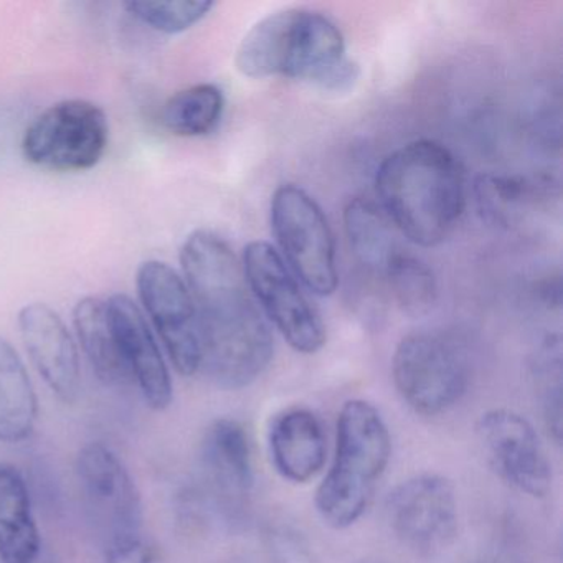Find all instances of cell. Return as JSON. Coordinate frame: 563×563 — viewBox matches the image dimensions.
Masks as SVG:
<instances>
[{
  "instance_id": "cell-1",
  "label": "cell",
  "mask_w": 563,
  "mask_h": 563,
  "mask_svg": "<svg viewBox=\"0 0 563 563\" xmlns=\"http://www.w3.org/2000/svg\"><path fill=\"white\" fill-rule=\"evenodd\" d=\"M180 265L199 321L200 371L223 390L249 387L268 368L275 345L243 266L209 230L187 236Z\"/></svg>"
},
{
  "instance_id": "cell-2",
  "label": "cell",
  "mask_w": 563,
  "mask_h": 563,
  "mask_svg": "<svg viewBox=\"0 0 563 563\" xmlns=\"http://www.w3.org/2000/svg\"><path fill=\"white\" fill-rule=\"evenodd\" d=\"M375 190L395 229L423 249L451 235L466 203L461 164L448 147L430 140L413 141L385 157Z\"/></svg>"
},
{
  "instance_id": "cell-3",
  "label": "cell",
  "mask_w": 563,
  "mask_h": 563,
  "mask_svg": "<svg viewBox=\"0 0 563 563\" xmlns=\"http://www.w3.org/2000/svg\"><path fill=\"white\" fill-rule=\"evenodd\" d=\"M235 65L243 77L292 78L329 91L349 90L358 78L338 25L308 9H286L260 21L240 44Z\"/></svg>"
},
{
  "instance_id": "cell-4",
  "label": "cell",
  "mask_w": 563,
  "mask_h": 563,
  "mask_svg": "<svg viewBox=\"0 0 563 563\" xmlns=\"http://www.w3.org/2000/svg\"><path fill=\"white\" fill-rule=\"evenodd\" d=\"M390 456V431L380 411L365 400L345 401L334 460L316 493V509L329 527L347 529L364 516Z\"/></svg>"
},
{
  "instance_id": "cell-5",
  "label": "cell",
  "mask_w": 563,
  "mask_h": 563,
  "mask_svg": "<svg viewBox=\"0 0 563 563\" xmlns=\"http://www.w3.org/2000/svg\"><path fill=\"white\" fill-rule=\"evenodd\" d=\"M391 377L411 410L437 417L446 413L466 394L470 361L453 339L440 332H413L395 349Z\"/></svg>"
},
{
  "instance_id": "cell-6",
  "label": "cell",
  "mask_w": 563,
  "mask_h": 563,
  "mask_svg": "<svg viewBox=\"0 0 563 563\" xmlns=\"http://www.w3.org/2000/svg\"><path fill=\"white\" fill-rule=\"evenodd\" d=\"M252 446L245 428L232 418L209 424L199 448V484L194 489L209 519L230 532L242 530L252 512Z\"/></svg>"
},
{
  "instance_id": "cell-7",
  "label": "cell",
  "mask_w": 563,
  "mask_h": 563,
  "mask_svg": "<svg viewBox=\"0 0 563 563\" xmlns=\"http://www.w3.org/2000/svg\"><path fill=\"white\" fill-rule=\"evenodd\" d=\"M272 229L292 275L314 295H334L339 285L334 235L318 202L301 187H279L272 199Z\"/></svg>"
},
{
  "instance_id": "cell-8",
  "label": "cell",
  "mask_w": 563,
  "mask_h": 563,
  "mask_svg": "<svg viewBox=\"0 0 563 563\" xmlns=\"http://www.w3.org/2000/svg\"><path fill=\"white\" fill-rule=\"evenodd\" d=\"M110 140L107 114L87 100L52 104L25 131L22 153L42 169L81 173L100 163Z\"/></svg>"
},
{
  "instance_id": "cell-9",
  "label": "cell",
  "mask_w": 563,
  "mask_h": 563,
  "mask_svg": "<svg viewBox=\"0 0 563 563\" xmlns=\"http://www.w3.org/2000/svg\"><path fill=\"white\" fill-rule=\"evenodd\" d=\"M243 273L250 291L295 351L316 354L324 347V322L275 246L260 240L249 243Z\"/></svg>"
},
{
  "instance_id": "cell-10",
  "label": "cell",
  "mask_w": 563,
  "mask_h": 563,
  "mask_svg": "<svg viewBox=\"0 0 563 563\" xmlns=\"http://www.w3.org/2000/svg\"><path fill=\"white\" fill-rule=\"evenodd\" d=\"M385 512L394 536L417 555H438L456 539V490L440 474H418L398 484Z\"/></svg>"
},
{
  "instance_id": "cell-11",
  "label": "cell",
  "mask_w": 563,
  "mask_h": 563,
  "mask_svg": "<svg viewBox=\"0 0 563 563\" xmlns=\"http://www.w3.org/2000/svg\"><path fill=\"white\" fill-rule=\"evenodd\" d=\"M78 486L101 543L143 532V499L121 457L100 441L81 448L77 457Z\"/></svg>"
},
{
  "instance_id": "cell-12",
  "label": "cell",
  "mask_w": 563,
  "mask_h": 563,
  "mask_svg": "<svg viewBox=\"0 0 563 563\" xmlns=\"http://www.w3.org/2000/svg\"><path fill=\"white\" fill-rule=\"evenodd\" d=\"M141 301L180 375L200 371V335L196 305L179 273L161 262H146L136 276Z\"/></svg>"
},
{
  "instance_id": "cell-13",
  "label": "cell",
  "mask_w": 563,
  "mask_h": 563,
  "mask_svg": "<svg viewBox=\"0 0 563 563\" xmlns=\"http://www.w3.org/2000/svg\"><path fill=\"white\" fill-rule=\"evenodd\" d=\"M476 434L487 463L507 486L536 499L549 494L552 466L527 418L496 408L481 415Z\"/></svg>"
},
{
  "instance_id": "cell-14",
  "label": "cell",
  "mask_w": 563,
  "mask_h": 563,
  "mask_svg": "<svg viewBox=\"0 0 563 563\" xmlns=\"http://www.w3.org/2000/svg\"><path fill=\"white\" fill-rule=\"evenodd\" d=\"M19 329L35 371L52 394L74 404L81 390L77 345L60 316L51 306L34 302L19 312Z\"/></svg>"
},
{
  "instance_id": "cell-15",
  "label": "cell",
  "mask_w": 563,
  "mask_h": 563,
  "mask_svg": "<svg viewBox=\"0 0 563 563\" xmlns=\"http://www.w3.org/2000/svg\"><path fill=\"white\" fill-rule=\"evenodd\" d=\"M107 306L131 382L147 407L166 410L173 404V378L143 311L126 295L111 296Z\"/></svg>"
},
{
  "instance_id": "cell-16",
  "label": "cell",
  "mask_w": 563,
  "mask_h": 563,
  "mask_svg": "<svg viewBox=\"0 0 563 563\" xmlns=\"http://www.w3.org/2000/svg\"><path fill=\"white\" fill-rule=\"evenodd\" d=\"M273 466L296 484L318 476L328 456V438L321 418L305 407H291L273 418L268 430Z\"/></svg>"
},
{
  "instance_id": "cell-17",
  "label": "cell",
  "mask_w": 563,
  "mask_h": 563,
  "mask_svg": "<svg viewBox=\"0 0 563 563\" xmlns=\"http://www.w3.org/2000/svg\"><path fill=\"white\" fill-rule=\"evenodd\" d=\"M42 536L24 474L0 461V562L37 563Z\"/></svg>"
},
{
  "instance_id": "cell-18",
  "label": "cell",
  "mask_w": 563,
  "mask_h": 563,
  "mask_svg": "<svg viewBox=\"0 0 563 563\" xmlns=\"http://www.w3.org/2000/svg\"><path fill=\"white\" fill-rule=\"evenodd\" d=\"M74 324L78 341L98 378L111 387L133 384L121 355L107 301L95 296L81 299L75 306Z\"/></svg>"
},
{
  "instance_id": "cell-19",
  "label": "cell",
  "mask_w": 563,
  "mask_h": 563,
  "mask_svg": "<svg viewBox=\"0 0 563 563\" xmlns=\"http://www.w3.org/2000/svg\"><path fill=\"white\" fill-rule=\"evenodd\" d=\"M38 401L18 351L0 338V441L18 444L34 433Z\"/></svg>"
},
{
  "instance_id": "cell-20",
  "label": "cell",
  "mask_w": 563,
  "mask_h": 563,
  "mask_svg": "<svg viewBox=\"0 0 563 563\" xmlns=\"http://www.w3.org/2000/svg\"><path fill=\"white\" fill-rule=\"evenodd\" d=\"M345 232L352 252L365 268L385 273L400 246L395 240V227L384 210L364 199H354L344 210Z\"/></svg>"
},
{
  "instance_id": "cell-21",
  "label": "cell",
  "mask_w": 563,
  "mask_h": 563,
  "mask_svg": "<svg viewBox=\"0 0 563 563\" xmlns=\"http://www.w3.org/2000/svg\"><path fill=\"white\" fill-rule=\"evenodd\" d=\"M223 108L225 98L219 87L210 84L196 85L166 101L161 111V123L176 136H206L222 120Z\"/></svg>"
},
{
  "instance_id": "cell-22",
  "label": "cell",
  "mask_w": 563,
  "mask_h": 563,
  "mask_svg": "<svg viewBox=\"0 0 563 563\" xmlns=\"http://www.w3.org/2000/svg\"><path fill=\"white\" fill-rule=\"evenodd\" d=\"M530 371L547 430L559 443L562 437V347L559 335H550L542 342Z\"/></svg>"
},
{
  "instance_id": "cell-23",
  "label": "cell",
  "mask_w": 563,
  "mask_h": 563,
  "mask_svg": "<svg viewBox=\"0 0 563 563\" xmlns=\"http://www.w3.org/2000/svg\"><path fill=\"white\" fill-rule=\"evenodd\" d=\"M398 305L408 314H423L437 301V279L427 263L400 252L384 273Z\"/></svg>"
},
{
  "instance_id": "cell-24",
  "label": "cell",
  "mask_w": 563,
  "mask_h": 563,
  "mask_svg": "<svg viewBox=\"0 0 563 563\" xmlns=\"http://www.w3.org/2000/svg\"><path fill=\"white\" fill-rule=\"evenodd\" d=\"M124 8L141 24L156 32L174 35L189 31L199 24L216 8L213 2L206 0H131Z\"/></svg>"
},
{
  "instance_id": "cell-25",
  "label": "cell",
  "mask_w": 563,
  "mask_h": 563,
  "mask_svg": "<svg viewBox=\"0 0 563 563\" xmlns=\"http://www.w3.org/2000/svg\"><path fill=\"white\" fill-rule=\"evenodd\" d=\"M477 200L487 219L497 223H506L509 213L527 196L529 186L516 177L483 176L477 183Z\"/></svg>"
},
{
  "instance_id": "cell-26",
  "label": "cell",
  "mask_w": 563,
  "mask_h": 563,
  "mask_svg": "<svg viewBox=\"0 0 563 563\" xmlns=\"http://www.w3.org/2000/svg\"><path fill=\"white\" fill-rule=\"evenodd\" d=\"M103 556L104 563H169L163 549L144 530L103 543Z\"/></svg>"
},
{
  "instance_id": "cell-27",
  "label": "cell",
  "mask_w": 563,
  "mask_h": 563,
  "mask_svg": "<svg viewBox=\"0 0 563 563\" xmlns=\"http://www.w3.org/2000/svg\"><path fill=\"white\" fill-rule=\"evenodd\" d=\"M266 545L275 563H314L308 540L289 523L269 527L266 532Z\"/></svg>"
},
{
  "instance_id": "cell-28",
  "label": "cell",
  "mask_w": 563,
  "mask_h": 563,
  "mask_svg": "<svg viewBox=\"0 0 563 563\" xmlns=\"http://www.w3.org/2000/svg\"><path fill=\"white\" fill-rule=\"evenodd\" d=\"M467 563H489V562H467Z\"/></svg>"
},
{
  "instance_id": "cell-29",
  "label": "cell",
  "mask_w": 563,
  "mask_h": 563,
  "mask_svg": "<svg viewBox=\"0 0 563 563\" xmlns=\"http://www.w3.org/2000/svg\"><path fill=\"white\" fill-rule=\"evenodd\" d=\"M364 563H384V562H364Z\"/></svg>"
},
{
  "instance_id": "cell-30",
  "label": "cell",
  "mask_w": 563,
  "mask_h": 563,
  "mask_svg": "<svg viewBox=\"0 0 563 563\" xmlns=\"http://www.w3.org/2000/svg\"><path fill=\"white\" fill-rule=\"evenodd\" d=\"M230 563H245V562H230Z\"/></svg>"
}]
</instances>
